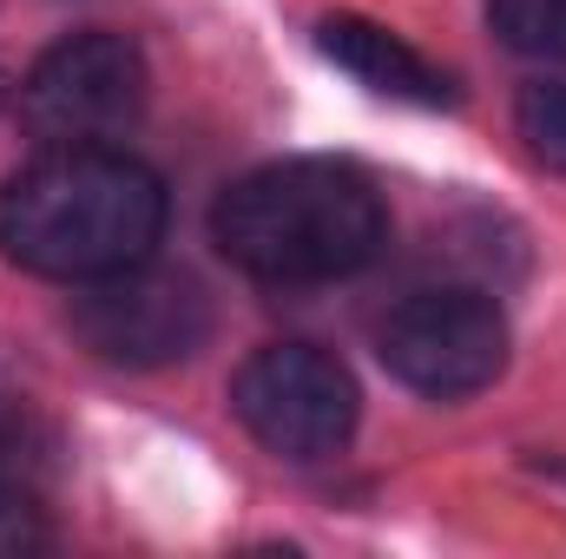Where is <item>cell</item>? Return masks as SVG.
I'll return each instance as SVG.
<instances>
[{
    "instance_id": "obj_1",
    "label": "cell",
    "mask_w": 566,
    "mask_h": 559,
    "mask_svg": "<svg viewBox=\"0 0 566 559\" xmlns=\"http://www.w3.org/2000/svg\"><path fill=\"white\" fill-rule=\"evenodd\" d=\"M165 184L133 151L46 145L0 184V257L53 283H99L151 257Z\"/></svg>"
},
{
    "instance_id": "obj_2",
    "label": "cell",
    "mask_w": 566,
    "mask_h": 559,
    "mask_svg": "<svg viewBox=\"0 0 566 559\" xmlns=\"http://www.w3.org/2000/svg\"><path fill=\"white\" fill-rule=\"evenodd\" d=\"M211 231L244 277L303 289V283L356 277L382 251L389 211L369 171L343 158H283L238 178L218 198Z\"/></svg>"
},
{
    "instance_id": "obj_3",
    "label": "cell",
    "mask_w": 566,
    "mask_h": 559,
    "mask_svg": "<svg viewBox=\"0 0 566 559\" xmlns=\"http://www.w3.org/2000/svg\"><path fill=\"white\" fill-rule=\"evenodd\" d=\"M145 106V60L126 33H73L20 80V126L40 145H106Z\"/></svg>"
},
{
    "instance_id": "obj_4",
    "label": "cell",
    "mask_w": 566,
    "mask_h": 559,
    "mask_svg": "<svg viewBox=\"0 0 566 559\" xmlns=\"http://www.w3.org/2000/svg\"><path fill=\"white\" fill-rule=\"evenodd\" d=\"M238 421L283 461H323L356 434V382L310 342H271L231 376Z\"/></svg>"
},
{
    "instance_id": "obj_5",
    "label": "cell",
    "mask_w": 566,
    "mask_h": 559,
    "mask_svg": "<svg viewBox=\"0 0 566 559\" xmlns=\"http://www.w3.org/2000/svg\"><path fill=\"white\" fill-rule=\"evenodd\" d=\"M376 356L396 382L422 395H474L507 362V323L474 289H416L382 316Z\"/></svg>"
},
{
    "instance_id": "obj_6",
    "label": "cell",
    "mask_w": 566,
    "mask_h": 559,
    "mask_svg": "<svg viewBox=\"0 0 566 559\" xmlns=\"http://www.w3.org/2000/svg\"><path fill=\"white\" fill-rule=\"evenodd\" d=\"M73 336L119 369H158V362H185L205 336H211V303L198 296L191 277L171 271H119L99 277L73 296Z\"/></svg>"
},
{
    "instance_id": "obj_7",
    "label": "cell",
    "mask_w": 566,
    "mask_h": 559,
    "mask_svg": "<svg viewBox=\"0 0 566 559\" xmlns=\"http://www.w3.org/2000/svg\"><path fill=\"white\" fill-rule=\"evenodd\" d=\"M316 46L343 66V73H356L369 93H389V99H416V106H441V99H454V86H448V73L422 60L402 33H389V27H376V20H356V13H329L323 27H316Z\"/></svg>"
},
{
    "instance_id": "obj_8",
    "label": "cell",
    "mask_w": 566,
    "mask_h": 559,
    "mask_svg": "<svg viewBox=\"0 0 566 559\" xmlns=\"http://www.w3.org/2000/svg\"><path fill=\"white\" fill-rule=\"evenodd\" d=\"M488 27L527 60H566V0H488Z\"/></svg>"
},
{
    "instance_id": "obj_9",
    "label": "cell",
    "mask_w": 566,
    "mask_h": 559,
    "mask_svg": "<svg viewBox=\"0 0 566 559\" xmlns=\"http://www.w3.org/2000/svg\"><path fill=\"white\" fill-rule=\"evenodd\" d=\"M514 126H521V139H527V151H534L541 165L566 171V80L527 86L521 106H514Z\"/></svg>"
},
{
    "instance_id": "obj_10",
    "label": "cell",
    "mask_w": 566,
    "mask_h": 559,
    "mask_svg": "<svg viewBox=\"0 0 566 559\" xmlns=\"http://www.w3.org/2000/svg\"><path fill=\"white\" fill-rule=\"evenodd\" d=\"M46 547V507L0 474V559H20V553H40Z\"/></svg>"
}]
</instances>
